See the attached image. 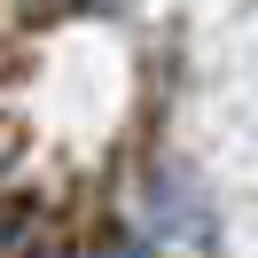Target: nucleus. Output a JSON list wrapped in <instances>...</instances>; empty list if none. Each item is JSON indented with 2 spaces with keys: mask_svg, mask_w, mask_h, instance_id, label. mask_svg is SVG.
I'll list each match as a JSON object with an SVG mask.
<instances>
[{
  "mask_svg": "<svg viewBox=\"0 0 258 258\" xmlns=\"http://www.w3.org/2000/svg\"><path fill=\"white\" fill-rule=\"evenodd\" d=\"M110 258H133V250H125V242H110Z\"/></svg>",
  "mask_w": 258,
  "mask_h": 258,
  "instance_id": "f257e3e1",
  "label": "nucleus"
},
{
  "mask_svg": "<svg viewBox=\"0 0 258 258\" xmlns=\"http://www.w3.org/2000/svg\"><path fill=\"white\" fill-rule=\"evenodd\" d=\"M39 258H63V250H39Z\"/></svg>",
  "mask_w": 258,
  "mask_h": 258,
  "instance_id": "f03ea898",
  "label": "nucleus"
}]
</instances>
